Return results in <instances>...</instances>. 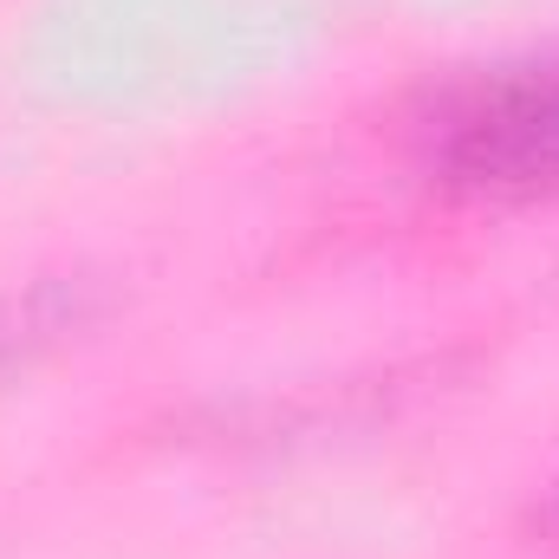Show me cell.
<instances>
[{
	"label": "cell",
	"mask_w": 559,
	"mask_h": 559,
	"mask_svg": "<svg viewBox=\"0 0 559 559\" xmlns=\"http://www.w3.org/2000/svg\"><path fill=\"white\" fill-rule=\"evenodd\" d=\"M436 169L475 195H559V66L495 72L455 98Z\"/></svg>",
	"instance_id": "cell-1"
}]
</instances>
